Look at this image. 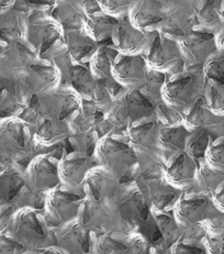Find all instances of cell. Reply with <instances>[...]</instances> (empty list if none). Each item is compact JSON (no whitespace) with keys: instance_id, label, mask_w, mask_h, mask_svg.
Listing matches in <instances>:
<instances>
[{"instance_id":"cell-1","label":"cell","mask_w":224,"mask_h":254,"mask_svg":"<svg viewBox=\"0 0 224 254\" xmlns=\"http://www.w3.org/2000/svg\"><path fill=\"white\" fill-rule=\"evenodd\" d=\"M109 205L114 213L118 229H123L126 233H141L154 247L164 241L152 207L136 183L120 190Z\"/></svg>"},{"instance_id":"cell-2","label":"cell","mask_w":224,"mask_h":254,"mask_svg":"<svg viewBox=\"0 0 224 254\" xmlns=\"http://www.w3.org/2000/svg\"><path fill=\"white\" fill-rule=\"evenodd\" d=\"M206 76L203 65H185L167 77L162 99L165 104L185 113L205 96Z\"/></svg>"},{"instance_id":"cell-3","label":"cell","mask_w":224,"mask_h":254,"mask_svg":"<svg viewBox=\"0 0 224 254\" xmlns=\"http://www.w3.org/2000/svg\"><path fill=\"white\" fill-rule=\"evenodd\" d=\"M8 232L27 250H43L55 246L54 231L39 209L23 207L14 213Z\"/></svg>"},{"instance_id":"cell-4","label":"cell","mask_w":224,"mask_h":254,"mask_svg":"<svg viewBox=\"0 0 224 254\" xmlns=\"http://www.w3.org/2000/svg\"><path fill=\"white\" fill-rule=\"evenodd\" d=\"M96 157L100 166L110 171L120 181L140 163V157L128 138L106 135L96 146Z\"/></svg>"},{"instance_id":"cell-5","label":"cell","mask_w":224,"mask_h":254,"mask_svg":"<svg viewBox=\"0 0 224 254\" xmlns=\"http://www.w3.org/2000/svg\"><path fill=\"white\" fill-rule=\"evenodd\" d=\"M156 101L140 89H126L115 99L113 106L107 114V119L112 125L126 127L149 117L156 116Z\"/></svg>"},{"instance_id":"cell-6","label":"cell","mask_w":224,"mask_h":254,"mask_svg":"<svg viewBox=\"0 0 224 254\" xmlns=\"http://www.w3.org/2000/svg\"><path fill=\"white\" fill-rule=\"evenodd\" d=\"M85 199L86 195L83 190L60 185L47 195V216L52 220L55 227H62L78 219L80 208Z\"/></svg>"},{"instance_id":"cell-7","label":"cell","mask_w":224,"mask_h":254,"mask_svg":"<svg viewBox=\"0 0 224 254\" xmlns=\"http://www.w3.org/2000/svg\"><path fill=\"white\" fill-rule=\"evenodd\" d=\"M178 222L182 228H189L216 219L221 215L211 195L191 192L181 196L174 208Z\"/></svg>"},{"instance_id":"cell-8","label":"cell","mask_w":224,"mask_h":254,"mask_svg":"<svg viewBox=\"0 0 224 254\" xmlns=\"http://www.w3.org/2000/svg\"><path fill=\"white\" fill-rule=\"evenodd\" d=\"M151 69L162 73L174 74L176 68L185 67L179 43L163 35L161 32L152 34L151 43L143 54Z\"/></svg>"},{"instance_id":"cell-9","label":"cell","mask_w":224,"mask_h":254,"mask_svg":"<svg viewBox=\"0 0 224 254\" xmlns=\"http://www.w3.org/2000/svg\"><path fill=\"white\" fill-rule=\"evenodd\" d=\"M59 161L50 154L35 157L25 171V177L30 189L42 194H49L50 191L62 185Z\"/></svg>"},{"instance_id":"cell-10","label":"cell","mask_w":224,"mask_h":254,"mask_svg":"<svg viewBox=\"0 0 224 254\" xmlns=\"http://www.w3.org/2000/svg\"><path fill=\"white\" fill-rule=\"evenodd\" d=\"M150 67L143 54L119 53L112 69V77L126 89H140L144 85Z\"/></svg>"},{"instance_id":"cell-11","label":"cell","mask_w":224,"mask_h":254,"mask_svg":"<svg viewBox=\"0 0 224 254\" xmlns=\"http://www.w3.org/2000/svg\"><path fill=\"white\" fill-rule=\"evenodd\" d=\"M179 47L186 65H203L219 51L216 32L199 28L193 29Z\"/></svg>"},{"instance_id":"cell-12","label":"cell","mask_w":224,"mask_h":254,"mask_svg":"<svg viewBox=\"0 0 224 254\" xmlns=\"http://www.w3.org/2000/svg\"><path fill=\"white\" fill-rule=\"evenodd\" d=\"M55 246L68 254H91L95 233L76 219L54 231Z\"/></svg>"},{"instance_id":"cell-13","label":"cell","mask_w":224,"mask_h":254,"mask_svg":"<svg viewBox=\"0 0 224 254\" xmlns=\"http://www.w3.org/2000/svg\"><path fill=\"white\" fill-rule=\"evenodd\" d=\"M163 125L156 116L136 121L128 127V138L137 154L150 155L159 151L160 134Z\"/></svg>"},{"instance_id":"cell-14","label":"cell","mask_w":224,"mask_h":254,"mask_svg":"<svg viewBox=\"0 0 224 254\" xmlns=\"http://www.w3.org/2000/svg\"><path fill=\"white\" fill-rule=\"evenodd\" d=\"M120 182L110 171L96 165L86 176L83 190L86 198L99 202H109L120 190Z\"/></svg>"},{"instance_id":"cell-15","label":"cell","mask_w":224,"mask_h":254,"mask_svg":"<svg viewBox=\"0 0 224 254\" xmlns=\"http://www.w3.org/2000/svg\"><path fill=\"white\" fill-rule=\"evenodd\" d=\"M34 140L29 127L20 120H11L0 131V156L12 157L28 153Z\"/></svg>"},{"instance_id":"cell-16","label":"cell","mask_w":224,"mask_h":254,"mask_svg":"<svg viewBox=\"0 0 224 254\" xmlns=\"http://www.w3.org/2000/svg\"><path fill=\"white\" fill-rule=\"evenodd\" d=\"M167 9L160 0H139L129 12V22L146 33L160 32Z\"/></svg>"},{"instance_id":"cell-17","label":"cell","mask_w":224,"mask_h":254,"mask_svg":"<svg viewBox=\"0 0 224 254\" xmlns=\"http://www.w3.org/2000/svg\"><path fill=\"white\" fill-rule=\"evenodd\" d=\"M197 161L186 151L170 156L165 162L163 173L166 181L178 190L191 187L197 181Z\"/></svg>"},{"instance_id":"cell-18","label":"cell","mask_w":224,"mask_h":254,"mask_svg":"<svg viewBox=\"0 0 224 254\" xmlns=\"http://www.w3.org/2000/svg\"><path fill=\"white\" fill-rule=\"evenodd\" d=\"M78 221L95 235L118 229L114 213L109 202L95 201L86 198L80 208Z\"/></svg>"},{"instance_id":"cell-19","label":"cell","mask_w":224,"mask_h":254,"mask_svg":"<svg viewBox=\"0 0 224 254\" xmlns=\"http://www.w3.org/2000/svg\"><path fill=\"white\" fill-rule=\"evenodd\" d=\"M95 166L93 160L85 152L76 151L66 154L59 161V175L62 185L70 189L83 190L86 176Z\"/></svg>"},{"instance_id":"cell-20","label":"cell","mask_w":224,"mask_h":254,"mask_svg":"<svg viewBox=\"0 0 224 254\" xmlns=\"http://www.w3.org/2000/svg\"><path fill=\"white\" fill-rule=\"evenodd\" d=\"M153 33H146L135 28L130 22H121L112 33L113 49L121 54H144L151 43Z\"/></svg>"},{"instance_id":"cell-21","label":"cell","mask_w":224,"mask_h":254,"mask_svg":"<svg viewBox=\"0 0 224 254\" xmlns=\"http://www.w3.org/2000/svg\"><path fill=\"white\" fill-rule=\"evenodd\" d=\"M196 29V7L180 6L167 10L165 22L161 29V33L165 37L181 42Z\"/></svg>"},{"instance_id":"cell-22","label":"cell","mask_w":224,"mask_h":254,"mask_svg":"<svg viewBox=\"0 0 224 254\" xmlns=\"http://www.w3.org/2000/svg\"><path fill=\"white\" fill-rule=\"evenodd\" d=\"M70 133L69 123L59 115L51 114L42 117L35 125L34 140L42 145L51 146L67 139Z\"/></svg>"},{"instance_id":"cell-23","label":"cell","mask_w":224,"mask_h":254,"mask_svg":"<svg viewBox=\"0 0 224 254\" xmlns=\"http://www.w3.org/2000/svg\"><path fill=\"white\" fill-rule=\"evenodd\" d=\"M28 186L25 173L13 165L0 167V205L11 204L17 207Z\"/></svg>"},{"instance_id":"cell-24","label":"cell","mask_w":224,"mask_h":254,"mask_svg":"<svg viewBox=\"0 0 224 254\" xmlns=\"http://www.w3.org/2000/svg\"><path fill=\"white\" fill-rule=\"evenodd\" d=\"M119 23V18L105 11L86 13L83 19V31L96 42H101L112 37L114 28Z\"/></svg>"},{"instance_id":"cell-25","label":"cell","mask_w":224,"mask_h":254,"mask_svg":"<svg viewBox=\"0 0 224 254\" xmlns=\"http://www.w3.org/2000/svg\"><path fill=\"white\" fill-rule=\"evenodd\" d=\"M191 131L185 124L163 127L160 134V146L165 160L180 152L186 151L187 141Z\"/></svg>"},{"instance_id":"cell-26","label":"cell","mask_w":224,"mask_h":254,"mask_svg":"<svg viewBox=\"0 0 224 254\" xmlns=\"http://www.w3.org/2000/svg\"><path fill=\"white\" fill-rule=\"evenodd\" d=\"M91 254H130L129 233L112 229L95 235Z\"/></svg>"},{"instance_id":"cell-27","label":"cell","mask_w":224,"mask_h":254,"mask_svg":"<svg viewBox=\"0 0 224 254\" xmlns=\"http://www.w3.org/2000/svg\"><path fill=\"white\" fill-rule=\"evenodd\" d=\"M220 117L209 108L205 96L201 97L191 108L184 113V124L190 131L208 130L211 131L218 127Z\"/></svg>"},{"instance_id":"cell-28","label":"cell","mask_w":224,"mask_h":254,"mask_svg":"<svg viewBox=\"0 0 224 254\" xmlns=\"http://www.w3.org/2000/svg\"><path fill=\"white\" fill-rule=\"evenodd\" d=\"M65 43L67 45L69 58L76 64L90 63L95 53L99 48H97L96 41L85 32L77 31L65 32Z\"/></svg>"},{"instance_id":"cell-29","label":"cell","mask_w":224,"mask_h":254,"mask_svg":"<svg viewBox=\"0 0 224 254\" xmlns=\"http://www.w3.org/2000/svg\"><path fill=\"white\" fill-rule=\"evenodd\" d=\"M67 74L70 87L75 93L85 99H91L98 80L91 73L90 67H86L84 64H76L68 69Z\"/></svg>"},{"instance_id":"cell-30","label":"cell","mask_w":224,"mask_h":254,"mask_svg":"<svg viewBox=\"0 0 224 254\" xmlns=\"http://www.w3.org/2000/svg\"><path fill=\"white\" fill-rule=\"evenodd\" d=\"M220 6L221 1L219 0H203L198 3L196 7V28L217 32L223 25Z\"/></svg>"},{"instance_id":"cell-31","label":"cell","mask_w":224,"mask_h":254,"mask_svg":"<svg viewBox=\"0 0 224 254\" xmlns=\"http://www.w3.org/2000/svg\"><path fill=\"white\" fill-rule=\"evenodd\" d=\"M119 52L115 49L101 47L91 59L89 67L97 80H114L112 69Z\"/></svg>"},{"instance_id":"cell-32","label":"cell","mask_w":224,"mask_h":254,"mask_svg":"<svg viewBox=\"0 0 224 254\" xmlns=\"http://www.w3.org/2000/svg\"><path fill=\"white\" fill-rule=\"evenodd\" d=\"M153 216L159 226L165 243H171V246L178 241L180 237V230L184 229L178 222L174 208H168L164 210L152 209Z\"/></svg>"},{"instance_id":"cell-33","label":"cell","mask_w":224,"mask_h":254,"mask_svg":"<svg viewBox=\"0 0 224 254\" xmlns=\"http://www.w3.org/2000/svg\"><path fill=\"white\" fill-rule=\"evenodd\" d=\"M206 85L224 93V52L217 51L203 64Z\"/></svg>"},{"instance_id":"cell-34","label":"cell","mask_w":224,"mask_h":254,"mask_svg":"<svg viewBox=\"0 0 224 254\" xmlns=\"http://www.w3.org/2000/svg\"><path fill=\"white\" fill-rule=\"evenodd\" d=\"M224 182V172L213 169L205 160H202L198 167L196 183L200 187V191L208 195H213V192Z\"/></svg>"},{"instance_id":"cell-35","label":"cell","mask_w":224,"mask_h":254,"mask_svg":"<svg viewBox=\"0 0 224 254\" xmlns=\"http://www.w3.org/2000/svg\"><path fill=\"white\" fill-rule=\"evenodd\" d=\"M98 113H101V111L97 108L94 101L93 105L88 106V108H86V106H83L81 109L76 110L69 123L70 132H74V133L88 132L95 126L97 120L96 115Z\"/></svg>"},{"instance_id":"cell-36","label":"cell","mask_w":224,"mask_h":254,"mask_svg":"<svg viewBox=\"0 0 224 254\" xmlns=\"http://www.w3.org/2000/svg\"><path fill=\"white\" fill-rule=\"evenodd\" d=\"M211 134L208 130H195L191 133L187 141L186 152L190 154L196 161L202 159L205 160L206 152L211 143Z\"/></svg>"},{"instance_id":"cell-37","label":"cell","mask_w":224,"mask_h":254,"mask_svg":"<svg viewBox=\"0 0 224 254\" xmlns=\"http://www.w3.org/2000/svg\"><path fill=\"white\" fill-rule=\"evenodd\" d=\"M114 80H98L91 100L101 113L108 114L113 106L115 98L111 93V84Z\"/></svg>"},{"instance_id":"cell-38","label":"cell","mask_w":224,"mask_h":254,"mask_svg":"<svg viewBox=\"0 0 224 254\" xmlns=\"http://www.w3.org/2000/svg\"><path fill=\"white\" fill-rule=\"evenodd\" d=\"M166 73H162V72H157V70L151 69L149 75H147V78L145 80L144 85L140 88L141 91L149 96L150 98H152L154 101H156L157 104L163 101L162 99V91L163 87L167 80L166 77Z\"/></svg>"},{"instance_id":"cell-39","label":"cell","mask_w":224,"mask_h":254,"mask_svg":"<svg viewBox=\"0 0 224 254\" xmlns=\"http://www.w3.org/2000/svg\"><path fill=\"white\" fill-rule=\"evenodd\" d=\"M205 161L213 169L224 172V134L211 141L206 152Z\"/></svg>"},{"instance_id":"cell-40","label":"cell","mask_w":224,"mask_h":254,"mask_svg":"<svg viewBox=\"0 0 224 254\" xmlns=\"http://www.w3.org/2000/svg\"><path fill=\"white\" fill-rule=\"evenodd\" d=\"M156 118L160 120L163 127L184 124V113L168 106L164 101H161V103L157 104Z\"/></svg>"},{"instance_id":"cell-41","label":"cell","mask_w":224,"mask_h":254,"mask_svg":"<svg viewBox=\"0 0 224 254\" xmlns=\"http://www.w3.org/2000/svg\"><path fill=\"white\" fill-rule=\"evenodd\" d=\"M139 0H99L103 11L119 18L124 14H129L131 8Z\"/></svg>"},{"instance_id":"cell-42","label":"cell","mask_w":224,"mask_h":254,"mask_svg":"<svg viewBox=\"0 0 224 254\" xmlns=\"http://www.w3.org/2000/svg\"><path fill=\"white\" fill-rule=\"evenodd\" d=\"M166 254H209L203 242L195 240H178L174 243Z\"/></svg>"},{"instance_id":"cell-43","label":"cell","mask_w":224,"mask_h":254,"mask_svg":"<svg viewBox=\"0 0 224 254\" xmlns=\"http://www.w3.org/2000/svg\"><path fill=\"white\" fill-rule=\"evenodd\" d=\"M203 243L209 254H224V227L209 230Z\"/></svg>"},{"instance_id":"cell-44","label":"cell","mask_w":224,"mask_h":254,"mask_svg":"<svg viewBox=\"0 0 224 254\" xmlns=\"http://www.w3.org/2000/svg\"><path fill=\"white\" fill-rule=\"evenodd\" d=\"M130 254H154V246L141 233H129Z\"/></svg>"},{"instance_id":"cell-45","label":"cell","mask_w":224,"mask_h":254,"mask_svg":"<svg viewBox=\"0 0 224 254\" xmlns=\"http://www.w3.org/2000/svg\"><path fill=\"white\" fill-rule=\"evenodd\" d=\"M27 250L8 231L0 232V254H19Z\"/></svg>"},{"instance_id":"cell-46","label":"cell","mask_w":224,"mask_h":254,"mask_svg":"<svg viewBox=\"0 0 224 254\" xmlns=\"http://www.w3.org/2000/svg\"><path fill=\"white\" fill-rule=\"evenodd\" d=\"M17 210L18 208L11 204L0 205V232L8 231L10 223H11Z\"/></svg>"},{"instance_id":"cell-47","label":"cell","mask_w":224,"mask_h":254,"mask_svg":"<svg viewBox=\"0 0 224 254\" xmlns=\"http://www.w3.org/2000/svg\"><path fill=\"white\" fill-rule=\"evenodd\" d=\"M212 199L215 201L218 209L221 212H224V182L218 187L217 190L213 192Z\"/></svg>"},{"instance_id":"cell-48","label":"cell","mask_w":224,"mask_h":254,"mask_svg":"<svg viewBox=\"0 0 224 254\" xmlns=\"http://www.w3.org/2000/svg\"><path fill=\"white\" fill-rule=\"evenodd\" d=\"M216 40H217L218 50L224 52V23L222 27L216 32Z\"/></svg>"},{"instance_id":"cell-49","label":"cell","mask_w":224,"mask_h":254,"mask_svg":"<svg viewBox=\"0 0 224 254\" xmlns=\"http://www.w3.org/2000/svg\"><path fill=\"white\" fill-rule=\"evenodd\" d=\"M160 1L164 4L167 10L174 9L180 6H185L184 0H160Z\"/></svg>"},{"instance_id":"cell-50","label":"cell","mask_w":224,"mask_h":254,"mask_svg":"<svg viewBox=\"0 0 224 254\" xmlns=\"http://www.w3.org/2000/svg\"><path fill=\"white\" fill-rule=\"evenodd\" d=\"M42 254H68L66 251H64L63 249H60L56 246H52V247H49L47 249H43Z\"/></svg>"},{"instance_id":"cell-51","label":"cell","mask_w":224,"mask_h":254,"mask_svg":"<svg viewBox=\"0 0 224 254\" xmlns=\"http://www.w3.org/2000/svg\"><path fill=\"white\" fill-rule=\"evenodd\" d=\"M19 254H42V251L41 250H24Z\"/></svg>"},{"instance_id":"cell-52","label":"cell","mask_w":224,"mask_h":254,"mask_svg":"<svg viewBox=\"0 0 224 254\" xmlns=\"http://www.w3.org/2000/svg\"><path fill=\"white\" fill-rule=\"evenodd\" d=\"M220 17H221L222 22L224 23V0H222V1H221V6H220Z\"/></svg>"},{"instance_id":"cell-53","label":"cell","mask_w":224,"mask_h":254,"mask_svg":"<svg viewBox=\"0 0 224 254\" xmlns=\"http://www.w3.org/2000/svg\"><path fill=\"white\" fill-rule=\"evenodd\" d=\"M76 1H77V0H62V2H64L65 4H72Z\"/></svg>"}]
</instances>
